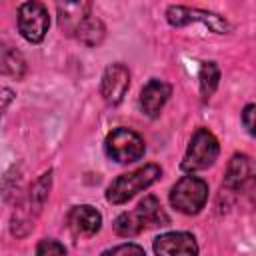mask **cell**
<instances>
[{"label": "cell", "mask_w": 256, "mask_h": 256, "mask_svg": "<svg viewBox=\"0 0 256 256\" xmlns=\"http://www.w3.org/2000/svg\"><path fill=\"white\" fill-rule=\"evenodd\" d=\"M26 72L24 56L12 46H0V74H8L12 78H22Z\"/></svg>", "instance_id": "e0dca14e"}, {"label": "cell", "mask_w": 256, "mask_h": 256, "mask_svg": "<svg viewBox=\"0 0 256 256\" xmlns=\"http://www.w3.org/2000/svg\"><path fill=\"white\" fill-rule=\"evenodd\" d=\"M136 208L140 210V214H142V218H144L148 228L166 226L170 222L168 214L164 212V208H162V204H160V200L156 196H146L144 200H140V204Z\"/></svg>", "instance_id": "2e32d148"}, {"label": "cell", "mask_w": 256, "mask_h": 256, "mask_svg": "<svg viewBox=\"0 0 256 256\" xmlns=\"http://www.w3.org/2000/svg\"><path fill=\"white\" fill-rule=\"evenodd\" d=\"M12 100H14V90L2 86V88H0V116L4 114V110L8 108V104H10Z\"/></svg>", "instance_id": "7402d4cb"}, {"label": "cell", "mask_w": 256, "mask_h": 256, "mask_svg": "<svg viewBox=\"0 0 256 256\" xmlns=\"http://www.w3.org/2000/svg\"><path fill=\"white\" fill-rule=\"evenodd\" d=\"M100 256H146V252H144V248L140 244L126 242V244H118L114 248L104 250Z\"/></svg>", "instance_id": "ffe728a7"}, {"label": "cell", "mask_w": 256, "mask_h": 256, "mask_svg": "<svg viewBox=\"0 0 256 256\" xmlns=\"http://www.w3.org/2000/svg\"><path fill=\"white\" fill-rule=\"evenodd\" d=\"M112 226H114V232H116L118 236H122V238L138 236L140 232H144V230L148 228L138 208H134V210H130V212H122L120 216H116V220H114Z\"/></svg>", "instance_id": "5bb4252c"}, {"label": "cell", "mask_w": 256, "mask_h": 256, "mask_svg": "<svg viewBox=\"0 0 256 256\" xmlns=\"http://www.w3.org/2000/svg\"><path fill=\"white\" fill-rule=\"evenodd\" d=\"M50 184H52V170L44 172L30 188L26 200L16 208L14 216H12V234L14 236H26L32 228H34V220L36 216L42 212V206L48 198L50 192Z\"/></svg>", "instance_id": "6da1fadb"}, {"label": "cell", "mask_w": 256, "mask_h": 256, "mask_svg": "<svg viewBox=\"0 0 256 256\" xmlns=\"http://www.w3.org/2000/svg\"><path fill=\"white\" fill-rule=\"evenodd\" d=\"M218 154H220V144H218L216 136L208 128H198L188 142V148L184 152L180 166L186 172L204 170L216 162Z\"/></svg>", "instance_id": "277c9868"}, {"label": "cell", "mask_w": 256, "mask_h": 256, "mask_svg": "<svg viewBox=\"0 0 256 256\" xmlns=\"http://www.w3.org/2000/svg\"><path fill=\"white\" fill-rule=\"evenodd\" d=\"M172 94V88L168 82L164 80H158V78H152L146 82V86L142 88L140 92V110L148 116V118H156L160 114V110L164 108L166 100L170 98Z\"/></svg>", "instance_id": "30bf717a"}, {"label": "cell", "mask_w": 256, "mask_h": 256, "mask_svg": "<svg viewBox=\"0 0 256 256\" xmlns=\"http://www.w3.org/2000/svg\"><path fill=\"white\" fill-rule=\"evenodd\" d=\"M104 150L110 160L118 164H130L144 156L146 146L138 132L130 128H114L104 140Z\"/></svg>", "instance_id": "5b68a950"}, {"label": "cell", "mask_w": 256, "mask_h": 256, "mask_svg": "<svg viewBox=\"0 0 256 256\" xmlns=\"http://www.w3.org/2000/svg\"><path fill=\"white\" fill-rule=\"evenodd\" d=\"M162 176V168L158 164H146L138 170H132L128 174H120L106 190V200L112 204H124L130 198H134L138 192L152 186Z\"/></svg>", "instance_id": "7a4b0ae2"}, {"label": "cell", "mask_w": 256, "mask_h": 256, "mask_svg": "<svg viewBox=\"0 0 256 256\" xmlns=\"http://www.w3.org/2000/svg\"><path fill=\"white\" fill-rule=\"evenodd\" d=\"M58 24L66 36H74L78 26L92 14L90 2H64L58 4Z\"/></svg>", "instance_id": "7c38bea8"}, {"label": "cell", "mask_w": 256, "mask_h": 256, "mask_svg": "<svg viewBox=\"0 0 256 256\" xmlns=\"http://www.w3.org/2000/svg\"><path fill=\"white\" fill-rule=\"evenodd\" d=\"M128 86H130V72L124 64L116 62L104 70L102 80H100V94L106 104L116 106L124 100Z\"/></svg>", "instance_id": "ba28073f"}, {"label": "cell", "mask_w": 256, "mask_h": 256, "mask_svg": "<svg viewBox=\"0 0 256 256\" xmlns=\"http://www.w3.org/2000/svg\"><path fill=\"white\" fill-rule=\"evenodd\" d=\"M50 26V16L44 4L40 2H24L18 8V30L24 40L38 44L44 40Z\"/></svg>", "instance_id": "52a82bcc"}, {"label": "cell", "mask_w": 256, "mask_h": 256, "mask_svg": "<svg viewBox=\"0 0 256 256\" xmlns=\"http://www.w3.org/2000/svg\"><path fill=\"white\" fill-rule=\"evenodd\" d=\"M166 20L168 24L182 28L190 22H202L204 26H208L214 34H228L232 30L230 22L214 12L208 10H200V8H188V6H168L166 10Z\"/></svg>", "instance_id": "8992f818"}, {"label": "cell", "mask_w": 256, "mask_h": 256, "mask_svg": "<svg viewBox=\"0 0 256 256\" xmlns=\"http://www.w3.org/2000/svg\"><path fill=\"white\" fill-rule=\"evenodd\" d=\"M68 226L76 236H94L102 226V214L90 204L74 206L68 212Z\"/></svg>", "instance_id": "8fae6325"}, {"label": "cell", "mask_w": 256, "mask_h": 256, "mask_svg": "<svg viewBox=\"0 0 256 256\" xmlns=\"http://www.w3.org/2000/svg\"><path fill=\"white\" fill-rule=\"evenodd\" d=\"M156 256H198L196 238L190 232H166L154 238Z\"/></svg>", "instance_id": "9c48e42d"}, {"label": "cell", "mask_w": 256, "mask_h": 256, "mask_svg": "<svg viewBox=\"0 0 256 256\" xmlns=\"http://www.w3.org/2000/svg\"><path fill=\"white\" fill-rule=\"evenodd\" d=\"M208 200V184L206 180L190 174V176H182L170 190V204L174 210L194 216L198 214Z\"/></svg>", "instance_id": "3957f363"}, {"label": "cell", "mask_w": 256, "mask_h": 256, "mask_svg": "<svg viewBox=\"0 0 256 256\" xmlns=\"http://www.w3.org/2000/svg\"><path fill=\"white\" fill-rule=\"evenodd\" d=\"M252 180V160L246 154H234L226 166L224 186L228 190H242Z\"/></svg>", "instance_id": "4fadbf2b"}, {"label": "cell", "mask_w": 256, "mask_h": 256, "mask_svg": "<svg viewBox=\"0 0 256 256\" xmlns=\"http://www.w3.org/2000/svg\"><path fill=\"white\" fill-rule=\"evenodd\" d=\"M198 80H200V94L204 100H208L220 82V68L216 62H202L200 72H198Z\"/></svg>", "instance_id": "ac0fdd59"}, {"label": "cell", "mask_w": 256, "mask_h": 256, "mask_svg": "<svg viewBox=\"0 0 256 256\" xmlns=\"http://www.w3.org/2000/svg\"><path fill=\"white\" fill-rule=\"evenodd\" d=\"M254 110H256V106L254 104H248L244 108V112H242V124L246 126V130L250 134H254Z\"/></svg>", "instance_id": "44dd1931"}, {"label": "cell", "mask_w": 256, "mask_h": 256, "mask_svg": "<svg viewBox=\"0 0 256 256\" xmlns=\"http://www.w3.org/2000/svg\"><path fill=\"white\" fill-rule=\"evenodd\" d=\"M104 36H106V28H104L102 20L96 18L94 14H90V16L78 26V30L74 32V38L80 40V42L86 44V46H98V44L104 40Z\"/></svg>", "instance_id": "9a60e30c"}, {"label": "cell", "mask_w": 256, "mask_h": 256, "mask_svg": "<svg viewBox=\"0 0 256 256\" xmlns=\"http://www.w3.org/2000/svg\"><path fill=\"white\" fill-rule=\"evenodd\" d=\"M34 256H66V248H64V244H60L58 240L44 238V240L38 242Z\"/></svg>", "instance_id": "d6986e66"}]
</instances>
